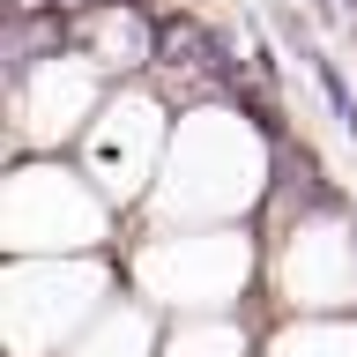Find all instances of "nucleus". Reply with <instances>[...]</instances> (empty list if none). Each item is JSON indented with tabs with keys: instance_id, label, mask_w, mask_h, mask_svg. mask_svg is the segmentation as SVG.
Segmentation results:
<instances>
[{
	"instance_id": "1",
	"label": "nucleus",
	"mask_w": 357,
	"mask_h": 357,
	"mask_svg": "<svg viewBox=\"0 0 357 357\" xmlns=\"http://www.w3.org/2000/svg\"><path fill=\"white\" fill-rule=\"evenodd\" d=\"M238 335L223 328V335H208V328H186V335H172V357H216V350H231Z\"/></svg>"
}]
</instances>
